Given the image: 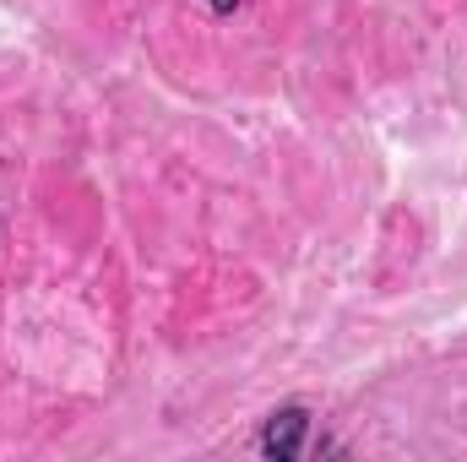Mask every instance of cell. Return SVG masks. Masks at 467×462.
<instances>
[{"label": "cell", "mask_w": 467, "mask_h": 462, "mask_svg": "<svg viewBox=\"0 0 467 462\" xmlns=\"http://www.w3.org/2000/svg\"><path fill=\"white\" fill-rule=\"evenodd\" d=\"M213 11H218V16H229V11H239V0H213Z\"/></svg>", "instance_id": "cell-2"}, {"label": "cell", "mask_w": 467, "mask_h": 462, "mask_svg": "<svg viewBox=\"0 0 467 462\" xmlns=\"http://www.w3.org/2000/svg\"><path fill=\"white\" fill-rule=\"evenodd\" d=\"M255 452H261V457H277V462L305 457V452H310V414H305V408H277V414L261 425Z\"/></svg>", "instance_id": "cell-1"}]
</instances>
